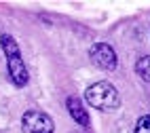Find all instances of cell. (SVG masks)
I'll return each instance as SVG.
<instances>
[{"mask_svg": "<svg viewBox=\"0 0 150 133\" xmlns=\"http://www.w3.org/2000/svg\"><path fill=\"white\" fill-rule=\"evenodd\" d=\"M0 45H2V51L6 55V68H8V76L17 87H25L28 85V68L21 59V53H19V47L15 42L13 36L2 34L0 36Z\"/></svg>", "mask_w": 150, "mask_h": 133, "instance_id": "obj_1", "label": "cell"}, {"mask_svg": "<svg viewBox=\"0 0 150 133\" xmlns=\"http://www.w3.org/2000/svg\"><path fill=\"white\" fill-rule=\"evenodd\" d=\"M85 101L95 110H114L121 106V95L114 85L99 80V83L87 87L85 91Z\"/></svg>", "mask_w": 150, "mask_h": 133, "instance_id": "obj_2", "label": "cell"}, {"mask_svg": "<svg viewBox=\"0 0 150 133\" xmlns=\"http://www.w3.org/2000/svg\"><path fill=\"white\" fill-rule=\"evenodd\" d=\"M21 127L25 133H53L55 122L49 114L40 110H28L21 116Z\"/></svg>", "mask_w": 150, "mask_h": 133, "instance_id": "obj_3", "label": "cell"}, {"mask_svg": "<svg viewBox=\"0 0 150 133\" xmlns=\"http://www.w3.org/2000/svg\"><path fill=\"white\" fill-rule=\"evenodd\" d=\"M89 59L93 61V66H97L99 70H114L116 68V53L108 42H95L89 49Z\"/></svg>", "mask_w": 150, "mask_h": 133, "instance_id": "obj_4", "label": "cell"}, {"mask_svg": "<svg viewBox=\"0 0 150 133\" xmlns=\"http://www.w3.org/2000/svg\"><path fill=\"white\" fill-rule=\"evenodd\" d=\"M66 108H68V112H70V116H72L81 127H89V114L85 112V108L81 106V101H78L76 97H68Z\"/></svg>", "mask_w": 150, "mask_h": 133, "instance_id": "obj_5", "label": "cell"}, {"mask_svg": "<svg viewBox=\"0 0 150 133\" xmlns=\"http://www.w3.org/2000/svg\"><path fill=\"white\" fill-rule=\"evenodd\" d=\"M135 72L137 76L146 80V83H150V55H144V57H139L137 59V64H135Z\"/></svg>", "mask_w": 150, "mask_h": 133, "instance_id": "obj_6", "label": "cell"}, {"mask_svg": "<svg viewBox=\"0 0 150 133\" xmlns=\"http://www.w3.org/2000/svg\"><path fill=\"white\" fill-rule=\"evenodd\" d=\"M135 133H150V114L137 118V122H135Z\"/></svg>", "mask_w": 150, "mask_h": 133, "instance_id": "obj_7", "label": "cell"}]
</instances>
